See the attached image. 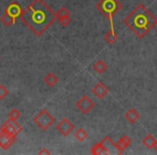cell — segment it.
<instances>
[{"mask_svg": "<svg viewBox=\"0 0 157 155\" xmlns=\"http://www.w3.org/2000/svg\"><path fill=\"white\" fill-rule=\"evenodd\" d=\"M20 18L37 37H41L54 24L57 16L44 0H33L23 10Z\"/></svg>", "mask_w": 157, "mask_h": 155, "instance_id": "obj_1", "label": "cell"}, {"mask_svg": "<svg viewBox=\"0 0 157 155\" xmlns=\"http://www.w3.org/2000/svg\"><path fill=\"white\" fill-rule=\"evenodd\" d=\"M124 24L140 39H143L156 27L157 18L148 11L144 5H139L126 16Z\"/></svg>", "mask_w": 157, "mask_h": 155, "instance_id": "obj_2", "label": "cell"}, {"mask_svg": "<svg viewBox=\"0 0 157 155\" xmlns=\"http://www.w3.org/2000/svg\"><path fill=\"white\" fill-rule=\"evenodd\" d=\"M122 8L123 5L118 0H100L96 5V9L109 21L113 20V16L117 14Z\"/></svg>", "mask_w": 157, "mask_h": 155, "instance_id": "obj_3", "label": "cell"}, {"mask_svg": "<svg viewBox=\"0 0 157 155\" xmlns=\"http://www.w3.org/2000/svg\"><path fill=\"white\" fill-rule=\"evenodd\" d=\"M33 122L41 130L46 131L55 123V118L46 109H43L33 118Z\"/></svg>", "mask_w": 157, "mask_h": 155, "instance_id": "obj_4", "label": "cell"}, {"mask_svg": "<svg viewBox=\"0 0 157 155\" xmlns=\"http://www.w3.org/2000/svg\"><path fill=\"white\" fill-rule=\"evenodd\" d=\"M0 130L6 131V133L10 134V135H13V136H17L18 134H21V131L23 130V127L18 124L16 121L14 120H7L0 127Z\"/></svg>", "mask_w": 157, "mask_h": 155, "instance_id": "obj_5", "label": "cell"}, {"mask_svg": "<svg viewBox=\"0 0 157 155\" xmlns=\"http://www.w3.org/2000/svg\"><path fill=\"white\" fill-rule=\"evenodd\" d=\"M56 130H58V133L63 137H68L74 130V124L69 118H65L56 125Z\"/></svg>", "mask_w": 157, "mask_h": 155, "instance_id": "obj_6", "label": "cell"}, {"mask_svg": "<svg viewBox=\"0 0 157 155\" xmlns=\"http://www.w3.org/2000/svg\"><path fill=\"white\" fill-rule=\"evenodd\" d=\"M76 108L83 114H87L95 108V103L87 95H85V96H83L76 103Z\"/></svg>", "mask_w": 157, "mask_h": 155, "instance_id": "obj_7", "label": "cell"}, {"mask_svg": "<svg viewBox=\"0 0 157 155\" xmlns=\"http://www.w3.org/2000/svg\"><path fill=\"white\" fill-rule=\"evenodd\" d=\"M16 137H17V136L10 135V134L6 133V131L0 130V148H2L3 150L10 149L15 143Z\"/></svg>", "mask_w": 157, "mask_h": 155, "instance_id": "obj_8", "label": "cell"}, {"mask_svg": "<svg viewBox=\"0 0 157 155\" xmlns=\"http://www.w3.org/2000/svg\"><path fill=\"white\" fill-rule=\"evenodd\" d=\"M105 142H107V139H105V137L102 141L98 142V143H96L94 146H93L92 150H90V153H92V154H94V155L110 154V153H111V151L109 150V148H108V145L105 144Z\"/></svg>", "mask_w": 157, "mask_h": 155, "instance_id": "obj_9", "label": "cell"}, {"mask_svg": "<svg viewBox=\"0 0 157 155\" xmlns=\"http://www.w3.org/2000/svg\"><path fill=\"white\" fill-rule=\"evenodd\" d=\"M131 142H132V139H131L129 136L124 135L117 142L114 143V148L117 150L118 154H123L124 151H125V149L128 148V146L131 144Z\"/></svg>", "mask_w": 157, "mask_h": 155, "instance_id": "obj_10", "label": "cell"}, {"mask_svg": "<svg viewBox=\"0 0 157 155\" xmlns=\"http://www.w3.org/2000/svg\"><path fill=\"white\" fill-rule=\"evenodd\" d=\"M22 12H23L22 7H21V6L18 5L17 2H12V3H10V5L7 7L5 13L9 14L10 16H12V17H13L14 20L16 21L17 18H20Z\"/></svg>", "mask_w": 157, "mask_h": 155, "instance_id": "obj_11", "label": "cell"}, {"mask_svg": "<svg viewBox=\"0 0 157 155\" xmlns=\"http://www.w3.org/2000/svg\"><path fill=\"white\" fill-rule=\"evenodd\" d=\"M93 94L98 99H103L108 94H109V87L102 82H99L98 84L93 87Z\"/></svg>", "mask_w": 157, "mask_h": 155, "instance_id": "obj_12", "label": "cell"}, {"mask_svg": "<svg viewBox=\"0 0 157 155\" xmlns=\"http://www.w3.org/2000/svg\"><path fill=\"white\" fill-rule=\"evenodd\" d=\"M110 22V25H111V29H110L109 33H105V41L107 42L108 44H113L115 43L116 41L118 40V36L115 33L114 31V23H113V20L109 21Z\"/></svg>", "mask_w": 157, "mask_h": 155, "instance_id": "obj_13", "label": "cell"}, {"mask_svg": "<svg viewBox=\"0 0 157 155\" xmlns=\"http://www.w3.org/2000/svg\"><path fill=\"white\" fill-rule=\"evenodd\" d=\"M125 118H126L130 124H135L140 118V114L136 109H129L128 111L125 113Z\"/></svg>", "mask_w": 157, "mask_h": 155, "instance_id": "obj_14", "label": "cell"}, {"mask_svg": "<svg viewBox=\"0 0 157 155\" xmlns=\"http://www.w3.org/2000/svg\"><path fill=\"white\" fill-rule=\"evenodd\" d=\"M44 82H45V84L48 86L53 87V86H55L58 83V76L55 73H53V72H50V73L46 74V76L44 78Z\"/></svg>", "mask_w": 157, "mask_h": 155, "instance_id": "obj_15", "label": "cell"}, {"mask_svg": "<svg viewBox=\"0 0 157 155\" xmlns=\"http://www.w3.org/2000/svg\"><path fill=\"white\" fill-rule=\"evenodd\" d=\"M155 142H156V139H155V137L152 135V134H148V135H146L145 137L143 138V140H142V143H143V145L145 146V148H147V149H153V148H154Z\"/></svg>", "mask_w": 157, "mask_h": 155, "instance_id": "obj_16", "label": "cell"}, {"mask_svg": "<svg viewBox=\"0 0 157 155\" xmlns=\"http://www.w3.org/2000/svg\"><path fill=\"white\" fill-rule=\"evenodd\" d=\"M93 69H94L95 72H97L98 74H102L103 72L108 69V66L103 60H98V61H96V63L94 64V66H93Z\"/></svg>", "mask_w": 157, "mask_h": 155, "instance_id": "obj_17", "label": "cell"}, {"mask_svg": "<svg viewBox=\"0 0 157 155\" xmlns=\"http://www.w3.org/2000/svg\"><path fill=\"white\" fill-rule=\"evenodd\" d=\"M74 136H75V139H78V141L83 142V141H85V140L87 139L88 134L84 128H78V130L75 131Z\"/></svg>", "mask_w": 157, "mask_h": 155, "instance_id": "obj_18", "label": "cell"}, {"mask_svg": "<svg viewBox=\"0 0 157 155\" xmlns=\"http://www.w3.org/2000/svg\"><path fill=\"white\" fill-rule=\"evenodd\" d=\"M0 21H1V23H2V24L5 25L6 27L12 26V25H14V24H15V22H16V21L14 20L12 16H10L9 14H7V13H5L2 16H1Z\"/></svg>", "mask_w": 157, "mask_h": 155, "instance_id": "obj_19", "label": "cell"}, {"mask_svg": "<svg viewBox=\"0 0 157 155\" xmlns=\"http://www.w3.org/2000/svg\"><path fill=\"white\" fill-rule=\"evenodd\" d=\"M21 116H22V113H21V111H20V110H17V109H12L11 111H10V113H9V118L14 120V121H17Z\"/></svg>", "mask_w": 157, "mask_h": 155, "instance_id": "obj_20", "label": "cell"}, {"mask_svg": "<svg viewBox=\"0 0 157 155\" xmlns=\"http://www.w3.org/2000/svg\"><path fill=\"white\" fill-rule=\"evenodd\" d=\"M56 16H57V20H58L59 17H63V16H70V11L67 8L63 7L56 12Z\"/></svg>", "mask_w": 157, "mask_h": 155, "instance_id": "obj_21", "label": "cell"}, {"mask_svg": "<svg viewBox=\"0 0 157 155\" xmlns=\"http://www.w3.org/2000/svg\"><path fill=\"white\" fill-rule=\"evenodd\" d=\"M9 95V90L5 85H0V100L6 99Z\"/></svg>", "mask_w": 157, "mask_h": 155, "instance_id": "obj_22", "label": "cell"}, {"mask_svg": "<svg viewBox=\"0 0 157 155\" xmlns=\"http://www.w3.org/2000/svg\"><path fill=\"white\" fill-rule=\"evenodd\" d=\"M58 21H59V23H60V25L63 27L69 26L70 23H71V18H70V16H63V17H59Z\"/></svg>", "mask_w": 157, "mask_h": 155, "instance_id": "obj_23", "label": "cell"}, {"mask_svg": "<svg viewBox=\"0 0 157 155\" xmlns=\"http://www.w3.org/2000/svg\"><path fill=\"white\" fill-rule=\"evenodd\" d=\"M39 154L40 155H41V154H51V152L48 150H46V149H42V150L39 152Z\"/></svg>", "mask_w": 157, "mask_h": 155, "instance_id": "obj_24", "label": "cell"}, {"mask_svg": "<svg viewBox=\"0 0 157 155\" xmlns=\"http://www.w3.org/2000/svg\"><path fill=\"white\" fill-rule=\"evenodd\" d=\"M153 149H155V151L157 152V139H156V142H155V145H154V148Z\"/></svg>", "mask_w": 157, "mask_h": 155, "instance_id": "obj_25", "label": "cell"}]
</instances>
